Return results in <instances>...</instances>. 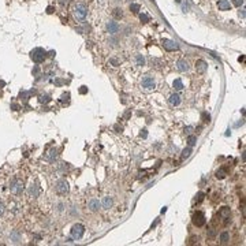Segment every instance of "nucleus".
I'll list each match as a JSON object with an SVG mask.
<instances>
[{
    "label": "nucleus",
    "instance_id": "393cba45",
    "mask_svg": "<svg viewBox=\"0 0 246 246\" xmlns=\"http://www.w3.org/2000/svg\"><path fill=\"white\" fill-rule=\"evenodd\" d=\"M226 174H227V172H226V170H223V168H222V170H219L218 172H216V178H218V179H223V178L226 177Z\"/></svg>",
    "mask_w": 246,
    "mask_h": 246
},
{
    "label": "nucleus",
    "instance_id": "2f4dec72",
    "mask_svg": "<svg viewBox=\"0 0 246 246\" xmlns=\"http://www.w3.org/2000/svg\"><path fill=\"white\" fill-rule=\"evenodd\" d=\"M88 92V88L86 86H81V89H79V93H82V95H85Z\"/></svg>",
    "mask_w": 246,
    "mask_h": 246
},
{
    "label": "nucleus",
    "instance_id": "4468645a",
    "mask_svg": "<svg viewBox=\"0 0 246 246\" xmlns=\"http://www.w3.org/2000/svg\"><path fill=\"white\" fill-rule=\"evenodd\" d=\"M112 204H114V200H112V197H104L101 201V206L104 208V209H109L111 206H112Z\"/></svg>",
    "mask_w": 246,
    "mask_h": 246
},
{
    "label": "nucleus",
    "instance_id": "2eb2a0df",
    "mask_svg": "<svg viewBox=\"0 0 246 246\" xmlns=\"http://www.w3.org/2000/svg\"><path fill=\"white\" fill-rule=\"evenodd\" d=\"M230 213H231L230 208H228V206H223V208L219 211V216L222 219H228L230 218Z\"/></svg>",
    "mask_w": 246,
    "mask_h": 246
},
{
    "label": "nucleus",
    "instance_id": "f03ea898",
    "mask_svg": "<svg viewBox=\"0 0 246 246\" xmlns=\"http://www.w3.org/2000/svg\"><path fill=\"white\" fill-rule=\"evenodd\" d=\"M47 55L48 52L42 48H34L33 51L30 52V58L34 63H42V62L47 59Z\"/></svg>",
    "mask_w": 246,
    "mask_h": 246
},
{
    "label": "nucleus",
    "instance_id": "e433bc0d",
    "mask_svg": "<svg viewBox=\"0 0 246 246\" xmlns=\"http://www.w3.org/2000/svg\"><path fill=\"white\" fill-rule=\"evenodd\" d=\"M196 242H198V238H196V237H193V238L190 239V243H196Z\"/></svg>",
    "mask_w": 246,
    "mask_h": 246
},
{
    "label": "nucleus",
    "instance_id": "0eeeda50",
    "mask_svg": "<svg viewBox=\"0 0 246 246\" xmlns=\"http://www.w3.org/2000/svg\"><path fill=\"white\" fill-rule=\"evenodd\" d=\"M161 44H163L165 51H177V49H179V44L174 40H167L165 38V40L161 41Z\"/></svg>",
    "mask_w": 246,
    "mask_h": 246
},
{
    "label": "nucleus",
    "instance_id": "473e14b6",
    "mask_svg": "<svg viewBox=\"0 0 246 246\" xmlns=\"http://www.w3.org/2000/svg\"><path fill=\"white\" fill-rule=\"evenodd\" d=\"M204 198V193H198V198H197V202H201Z\"/></svg>",
    "mask_w": 246,
    "mask_h": 246
},
{
    "label": "nucleus",
    "instance_id": "aec40b11",
    "mask_svg": "<svg viewBox=\"0 0 246 246\" xmlns=\"http://www.w3.org/2000/svg\"><path fill=\"white\" fill-rule=\"evenodd\" d=\"M172 86H174V89H175V90H178V92H179V90H182V89H183V83H182V81L178 78V79H175V81H174Z\"/></svg>",
    "mask_w": 246,
    "mask_h": 246
},
{
    "label": "nucleus",
    "instance_id": "a19ab883",
    "mask_svg": "<svg viewBox=\"0 0 246 246\" xmlns=\"http://www.w3.org/2000/svg\"><path fill=\"white\" fill-rule=\"evenodd\" d=\"M115 129H116V130H119V131H122V130H123L122 127H119V126H118V124H116V126H115Z\"/></svg>",
    "mask_w": 246,
    "mask_h": 246
},
{
    "label": "nucleus",
    "instance_id": "dca6fc26",
    "mask_svg": "<svg viewBox=\"0 0 246 246\" xmlns=\"http://www.w3.org/2000/svg\"><path fill=\"white\" fill-rule=\"evenodd\" d=\"M56 156H58V150L51 149L48 152V155H45V160H48V161H54L55 159H56Z\"/></svg>",
    "mask_w": 246,
    "mask_h": 246
},
{
    "label": "nucleus",
    "instance_id": "5701e85b",
    "mask_svg": "<svg viewBox=\"0 0 246 246\" xmlns=\"http://www.w3.org/2000/svg\"><path fill=\"white\" fill-rule=\"evenodd\" d=\"M112 15L115 17L116 19H120L123 17V13H122V8H115L114 10V13H112Z\"/></svg>",
    "mask_w": 246,
    "mask_h": 246
},
{
    "label": "nucleus",
    "instance_id": "b1692460",
    "mask_svg": "<svg viewBox=\"0 0 246 246\" xmlns=\"http://www.w3.org/2000/svg\"><path fill=\"white\" fill-rule=\"evenodd\" d=\"M187 142H189V146H194L196 142H197V137L196 136H189L187 138Z\"/></svg>",
    "mask_w": 246,
    "mask_h": 246
},
{
    "label": "nucleus",
    "instance_id": "f3484780",
    "mask_svg": "<svg viewBox=\"0 0 246 246\" xmlns=\"http://www.w3.org/2000/svg\"><path fill=\"white\" fill-rule=\"evenodd\" d=\"M10 239H11L13 242H15V243H17V242H19V241H20L19 231H18V230H14V231L10 234Z\"/></svg>",
    "mask_w": 246,
    "mask_h": 246
},
{
    "label": "nucleus",
    "instance_id": "6ab92c4d",
    "mask_svg": "<svg viewBox=\"0 0 246 246\" xmlns=\"http://www.w3.org/2000/svg\"><path fill=\"white\" fill-rule=\"evenodd\" d=\"M29 193H30V196H33L34 198L38 197V186H37V184H32L30 189H29Z\"/></svg>",
    "mask_w": 246,
    "mask_h": 246
},
{
    "label": "nucleus",
    "instance_id": "c9c22d12",
    "mask_svg": "<svg viewBox=\"0 0 246 246\" xmlns=\"http://www.w3.org/2000/svg\"><path fill=\"white\" fill-rule=\"evenodd\" d=\"M202 118L205 119L204 122H209V119H211V116H209V115H206V114H204V115H202Z\"/></svg>",
    "mask_w": 246,
    "mask_h": 246
},
{
    "label": "nucleus",
    "instance_id": "f257e3e1",
    "mask_svg": "<svg viewBox=\"0 0 246 246\" xmlns=\"http://www.w3.org/2000/svg\"><path fill=\"white\" fill-rule=\"evenodd\" d=\"M73 14H74V18L77 20H83L86 18V15H88V8H86L85 4L78 3V4H75L74 8H73Z\"/></svg>",
    "mask_w": 246,
    "mask_h": 246
},
{
    "label": "nucleus",
    "instance_id": "f8f14e48",
    "mask_svg": "<svg viewBox=\"0 0 246 246\" xmlns=\"http://www.w3.org/2000/svg\"><path fill=\"white\" fill-rule=\"evenodd\" d=\"M177 68L179 70V71L184 73V71L189 70V63H187L186 60H183V59H179V60L177 62Z\"/></svg>",
    "mask_w": 246,
    "mask_h": 246
},
{
    "label": "nucleus",
    "instance_id": "bb28decb",
    "mask_svg": "<svg viewBox=\"0 0 246 246\" xmlns=\"http://www.w3.org/2000/svg\"><path fill=\"white\" fill-rule=\"evenodd\" d=\"M191 153V148H186V149H183V152H182V159H186V157H189Z\"/></svg>",
    "mask_w": 246,
    "mask_h": 246
},
{
    "label": "nucleus",
    "instance_id": "7c9ffc66",
    "mask_svg": "<svg viewBox=\"0 0 246 246\" xmlns=\"http://www.w3.org/2000/svg\"><path fill=\"white\" fill-rule=\"evenodd\" d=\"M40 101H41V102L49 101V97H48V96H45V97H44V96H41V97H40Z\"/></svg>",
    "mask_w": 246,
    "mask_h": 246
},
{
    "label": "nucleus",
    "instance_id": "c756f323",
    "mask_svg": "<svg viewBox=\"0 0 246 246\" xmlns=\"http://www.w3.org/2000/svg\"><path fill=\"white\" fill-rule=\"evenodd\" d=\"M232 4L237 6V7H241L243 4V0H232Z\"/></svg>",
    "mask_w": 246,
    "mask_h": 246
},
{
    "label": "nucleus",
    "instance_id": "f704fd0d",
    "mask_svg": "<svg viewBox=\"0 0 246 246\" xmlns=\"http://www.w3.org/2000/svg\"><path fill=\"white\" fill-rule=\"evenodd\" d=\"M140 136L142 137V138H146V137H148V133H146V130H142V131H141V134H140Z\"/></svg>",
    "mask_w": 246,
    "mask_h": 246
},
{
    "label": "nucleus",
    "instance_id": "cd10ccee",
    "mask_svg": "<svg viewBox=\"0 0 246 246\" xmlns=\"http://www.w3.org/2000/svg\"><path fill=\"white\" fill-rule=\"evenodd\" d=\"M140 19H141V22L146 23V22H149V17L146 14H140Z\"/></svg>",
    "mask_w": 246,
    "mask_h": 246
},
{
    "label": "nucleus",
    "instance_id": "423d86ee",
    "mask_svg": "<svg viewBox=\"0 0 246 246\" xmlns=\"http://www.w3.org/2000/svg\"><path fill=\"white\" fill-rule=\"evenodd\" d=\"M205 222H206V219H205V215L202 213V212H196L194 215H193V224L197 226V227H202V226L205 224Z\"/></svg>",
    "mask_w": 246,
    "mask_h": 246
},
{
    "label": "nucleus",
    "instance_id": "4be33fe9",
    "mask_svg": "<svg viewBox=\"0 0 246 246\" xmlns=\"http://www.w3.org/2000/svg\"><path fill=\"white\" fill-rule=\"evenodd\" d=\"M130 10H131V13L138 14L140 10H141V7H140V4H137V3H133V4H130Z\"/></svg>",
    "mask_w": 246,
    "mask_h": 246
},
{
    "label": "nucleus",
    "instance_id": "20e7f679",
    "mask_svg": "<svg viewBox=\"0 0 246 246\" xmlns=\"http://www.w3.org/2000/svg\"><path fill=\"white\" fill-rule=\"evenodd\" d=\"M55 190L58 191L59 194H67L68 190H70L68 182L66 181V179H60V181H58L56 184H55Z\"/></svg>",
    "mask_w": 246,
    "mask_h": 246
},
{
    "label": "nucleus",
    "instance_id": "9d476101",
    "mask_svg": "<svg viewBox=\"0 0 246 246\" xmlns=\"http://www.w3.org/2000/svg\"><path fill=\"white\" fill-rule=\"evenodd\" d=\"M89 209L92 212H97L99 209H100V206H101V202L99 201V200H96V198H93V200H90L89 201Z\"/></svg>",
    "mask_w": 246,
    "mask_h": 246
},
{
    "label": "nucleus",
    "instance_id": "ea45409f",
    "mask_svg": "<svg viewBox=\"0 0 246 246\" xmlns=\"http://www.w3.org/2000/svg\"><path fill=\"white\" fill-rule=\"evenodd\" d=\"M245 10H242V11H239V17H242V18H245V13H243Z\"/></svg>",
    "mask_w": 246,
    "mask_h": 246
},
{
    "label": "nucleus",
    "instance_id": "412c9836",
    "mask_svg": "<svg viewBox=\"0 0 246 246\" xmlns=\"http://www.w3.org/2000/svg\"><path fill=\"white\" fill-rule=\"evenodd\" d=\"M228 241H230V234L227 231L222 232V234H220V242H222V243H227Z\"/></svg>",
    "mask_w": 246,
    "mask_h": 246
},
{
    "label": "nucleus",
    "instance_id": "72a5a7b5",
    "mask_svg": "<svg viewBox=\"0 0 246 246\" xmlns=\"http://www.w3.org/2000/svg\"><path fill=\"white\" fill-rule=\"evenodd\" d=\"M215 234H216V232H215V230H211V231L208 232V237H209V238H213V237H215Z\"/></svg>",
    "mask_w": 246,
    "mask_h": 246
},
{
    "label": "nucleus",
    "instance_id": "39448f33",
    "mask_svg": "<svg viewBox=\"0 0 246 246\" xmlns=\"http://www.w3.org/2000/svg\"><path fill=\"white\" fill-rule=\"evenodd\" d=\"M10 190H11L13 194H17V196L20 194L22 190H23V182L20 179H14L11 184H10Z\"/></svg>",
    "mask_w": 246,
    "mask_h": 246
},
{
    "label": "nucleus",
    "instance_id": "7ed1b4c3",
    "mask_svg": "<svg viewBox=\"0 0 246 246\" xmlns=\"http://www.w3.org/2000/svg\"><path fill=\"white\" fill-rule=\"evenodd\" d=\"M83 234H85V227H83V224H79V223H77V224L73 226V228H71V238L73 239H81L82 237H83Z\"/></svg>",
    "mask_w": 246,
    "mask_h": 246
},
{
    "label": "nucleus",
    "instance_id": "9b49d317",
    "mask_svg": "<svg viewBox=\"0 0 246 246\" xmlns=\"http://www.w3.org/2000/svg\"><path fill=\"white\" fill-rule=\"evenodd\" d=\"M107 30H108V33L115 34L119 32V25H118L116 22H114V20H111V22L107 23Z\"/></svg>",
    "mask_w": 246,
    "mask_h": 246
},
{
    "label": "nucleus",
    "instance_id": "a211bd4d",
    "mask_svg": "<svg viewBox=\"0 0 246 246\" xmlns=\"http://www.w3.org/2000/svg\"><path fill=\"white\" fill-rule=\"evenodd\" d=\"M170 102L172 104V105H179V104H181V96L177 95V93L172 95L170 97Z\"/></svg>",
    "mask_w": 246,
    "mask_h": 246
},
{
    "label": "nucleus",
    "instance_id": "c85d7f7f",
    "mask_svg": "<svg viewBox=\"0 0 246 246\" xmlns=\"http://www.w3.org/2000/svg\"><path fill=\"white\" fill-rule=\"evenodd\" d=\"M4 212H6V206H4V204L0 201V216H3V215H4Z\"/></svg>",
    "mask_w": 246,
    "mask_h": 246
},
{
    "label": "nucleus",
    "instance_id": "4c0bfd02",
    "mask_svg": "<svg viewBox=\"0 0 246 246\" xmlns=\"http://www.w3.org/2000/svg\"><path fill=\"white\" fill-rule=\"evenodd\" d=\"M47 13H48V14H52V13H54V7H48V8H47Z\"/></svg>",
    "mask_w": 246,
    "mask_h": 246
},
{
    "label": "nucleus",
    "instance_id": "ddd939ff",
    "mask_svg": "<svg viewBox=\"0 0 246 246\" xmlns=\"http://www.w3.org/2000/svg\"><path fill=\"white\" fill-rule=\"evenodd\" d=\"M218 7H219L220 11H228V10H231V4H230L227 0H219Z\"/></svg>",
    "mask_w": 246,
    "mask_h": 246
},
{
    "label": "nucleus",
    "instance_id": "1a4fd4ad",
    "mask_svg": "<svg viewBox=\"0 0 246 246\" xmlns=\"http://www.w3.org/2000/svg\"><path fill=\"white\" fill-rule=\"evenodd\" d=\"M196 70H197L200 74H204L205 71L208 70V64H206V62L202 60V59L197 60L196 62Z\"/></svg>",
    "mask_w": 246,
    "mask_h": 246
},
{
    "label": "nucleus",
    "instance_id": "58836bf2",
    "mask_svg": "<svg viewBox=\"0 0 246 246\" xmlns=\"http://www.w3.org/2000/svg\"><path fill=\"white\" fill-rule=\"evenodd\" d=\"M193 129V127H190V126H189V127H186V129H184V133H186V134H190V130Z\"/></svg>",
    "mask_w": 246,
    "mask_h": 246
},
{
    "label": "nucleus",
    "instance_id": "6e6552de",
    "mask_svg": "<svg viewBox=\"0 0 246 246\" xmlns=\"http://www.w3.org/2000/svg\"><path fill=\"white\" fill-rule=\"evenodd\" d=\"M142 88H145L146 90H152V89L155 88V79H153L152 77H149V75L144 77L142 78Z\"/></svg>",
    "mask_w": 246,
    "mask_h": 246
},
{
    "label": "nucleus",
    "instance_id": "a878e982",
    "mask_svg": "<svg viewBox=\"0 0 246 246\" xmlns=\"http://www.w3.org/2000/svg\"><path fill=\"white\" fill-rule=\"evenodd\" d=\"M137 64L138 66H144L145 64V59H144L142 55H137Z\"/></svg>",
    "mask_w": 246,
    "mask_h": 246
}]
</instances>
